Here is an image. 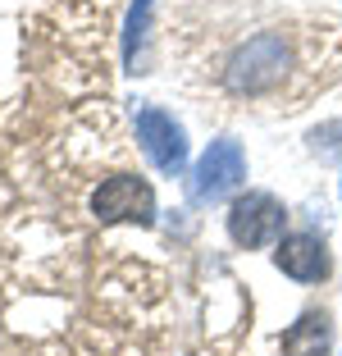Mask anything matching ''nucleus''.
Returning a JSON list of instances; mask_svg holds the SVG:
<instances>
[{"label": "nucleus", "instance_id": "obj_5", "mask_svg": "<svg viewBox=\"0 0 342 356\" xmlns=\"http://www.w3.org/2000/svg\"><path fill=\"white\" fill-rule=\"evenodd\" d=\"M247 178V160H242L238 142H210V151L201 156L197 174H192V197L197 201H219Z\"/></svg>", "mask_w": 342, "mask_h": 356}, {"label": "nucleus", "instance_id": "obj_6", "mask_svg": "<svg viewBox=\"0 0 342 356\" xmlns=\"http://www.w3.org/2000/svg\"><path fill=\"white\" fill-rule=\"evenodd\" d=\"M274 261H279L283 274H292V279H301V283H315V279L329 274V252H324V242L315 238V233H292V238H283Z\"/></svg>", "mask_w": 342, "mask_h": 356}, {"label": "nucleus", "instance_id": "obj_7", "mask_svg": "<svg viewBox=\"0 0 342 356\" xmlns=\"http://www.w3.org/2000/svg\"><path fill=\"white\" fill-rule=\"evenodd\" d=\"M329 343H333L329 315H324V311H306L297 325L283 334L279 352L283 356H329Z\"/></svg>", "mask_w": 342, "mask_h": 356}, {"label": "nucleus", "instance_id": "obj_2", "mask_svg": "<svg viewBox=\"0 0 342 356\" xmlns=\"http://www.w3.org/2000/svg\"><path fill=\"white\" fill-rule=\"evenodd\" d=\"M92 215L101 224H151L156 220V192L137 174H110L92 192Z\"/></svg>", "mask_w": 342, "mask_h": 356}, {"label": "nucleus", "instance_id": "obj_1", "mask_svg": "<svg viewBox=\"0 0 342 356\" xmlns=\"http://www.w3.org/2000/svg\"><path fill=\"white\" fill-rule=\"evenodd\" d=\"M297 74H301V55L283 28H265L247 42H238L228 51L224 69H219V78L233 96H274Z\"/></svg>", "mask_w": 342, "mask_h": 356}, {"label": "nucleus", "instance_id": "obj_3", "mask_svg": "<svg viewBox=\"0 0 342 356\" xmlns=\"http://www.w3.org/2000/svg\"><path fill=\"white\" fill-rule=\"evenodd\" d=\"M283 220H288V210L270 192H247L228 210V238L238 242V247H270L283 233Z\"/></svg>", "mask_w": 342, "mask_h": 356}, {"label": "nucleus", "instance_id": "obj_8", "mask_svg": "<svg viewBox=\"0 0 342 356\" xmlns=\"http://www.w3.org/2000/svg\"><path fill=\"white\" fill-rule=\"evenodd\" d=\"M146 23H151V0H133L128 32H124V55H128V64H137V51H142V42H146Z\"/></svg>", "mask_w": 342, "mask_h": 356}, {"label": "nucleus", "instance_id": "obj_4", "mask_svg": "<svg viewBox=\"0 0 342 356\" xmlns=\"http://www.w3.org/2000/svg\"><path fill=\"white\" fill-rule=\"evenodd\" d=\"M137 142H142L146 160L160 169V174H178L187 165V137L165 110H137Z\"/></svg>", "mask_w": 342, "mask_h": 356}]
</instances>
